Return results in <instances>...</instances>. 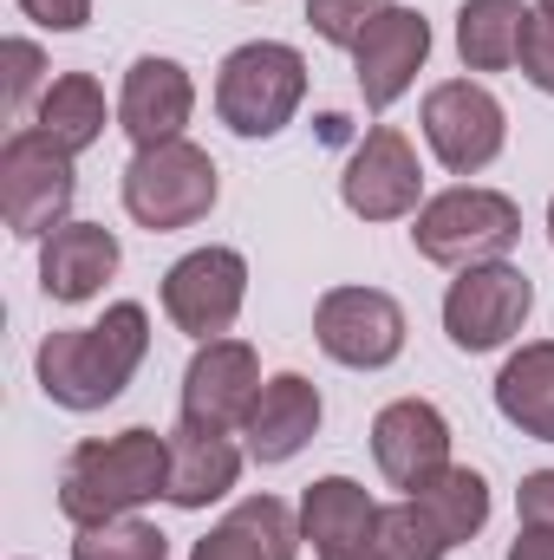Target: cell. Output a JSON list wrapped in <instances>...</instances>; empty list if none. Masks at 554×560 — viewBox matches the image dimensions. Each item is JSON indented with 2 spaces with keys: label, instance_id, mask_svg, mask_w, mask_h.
<instances>
[{
  "label": "cell",
  "instance_id": "484cf974",
  "mask_svg": "<svg viewBox=\"0 0 554 560\" xmlns=\"http://www.w3.org/2000/svg\"><path fill=\"white\" fill-rule=\"evenodd\" d=\"M72 560H170V535L157 522H105V528H79L72 541Z\"/></svg>",
  "mask_w": 554,
  "mask_h": 560
},
{
  "label": "cell",
  "instance_id": "d4e9b609",
  "mask_svg": "<svg viewBox=\"0 0 554 560\" xmlns=\"http://www.w3.org/2000/svg\"><path fill=\"white\" fill-rule=\"evenodd\" d=\"M372 548L379 560H443L450 555V541H443V528L417 509L412 495H399L392 509H379V528H372Z\"/></svg>",
  "mask_w": 554,
  "mask_h": 560
},
{
  "label": "cell",
  "instance_id": "2e32d148",
  "mask_svg": "<svg viewBox=\"0 0 554 560\" xmlns=\"http://www.w3.org/2000/svg\"><path fill=\"white\" fill-rule=\"evenodd\" d=\"M118 261H125V248L105 222H66L39 242V287L59 306H85L92 293H105Z\"/></svg>",
  "mask_w": 554,
  "mask_h": 560
},
{
  "label": "cell",
  "instance_id": "8fae6325",
  "mask_svg": "<svg viewBox=\"0 0 554 560\" xmlns=\"http://www.w3.org/2000/svg\"><path fill=\"white\" fill-rule=\"evenodd\" d=\"M339 202L359 222H405L424 209V170L399 125H372L359 138V150L346 156V176H339Z\"/></svg>",
  "mask_w": 554,
  "mask_h": 560
},
{
  "label": "cell",
  "instance_id": "f1b7e54d",
  "mask_svg": "<svg viewBox=\"0 0 554 560\" xmlns=\"http://www.w3.org/2000/svg\"><path fill=\"white\" fill-rule=\"evenodd\" d=\"M522 79L554 98V20H542V13L529 20V39H522Z\"/></svg>",
  "mask_w": 554,
  "mask_h": 560
},
{
  "label": "cell",
  "instance_id": "52a82bcc",
  "mask_svg": "<svg viewBox=\"0 0 554 560\" xmlns=\"http://www.w3.org/2000/svg\"><path fill=\"white\" fill-rule=\"evenodd\" d=\"M535 313V280L516 261H476L457 268L443 287V332L457 352H503Z\"/></svg>",
  "mask_w": 554,
  "mask_h": 560
},
{
  "label": "cell",
  "instance_id": "4dcf8cb0",
  "mask_svg": "<svg viewBox=\"0 0 554 560\" xmlns=\"http://www.w3.org/2000/svg\"><path fill=\"white\" fill-rule=\"evenodd\" d=\"M516 515H522V528H554V469H529L522 476Z\"/></svg>",
  "mask_w": 554,
  "mask_h": 560
},
{
  "label": "cell",
  "instance_id": "d6a6232c",
  "mask_svg": "<svg viewBox=\"0 0 554 560\" xmlns=\"http://www.w3.org/2000/svg\"><path fill=\"white\" fill-rule=\"evenodd\" d=\"M326 560H379V548H372V535H366L359 548H346V555H326Z\"/></svg>",
  "mask_w": 554,
  "mask_h": 560
},
{
  "label": "cell",
  "instance_id": "cb8c5ba5",
  "mask_svg": "<svg viewBox=\"0 0 554 560\" xmlns=\"http://www.w3.org/2000/svg\"><path fill=\"white\" fill-rule=\"evenodd\" d=\"M412 502L437 522V528H443V541H450V548L476 541V535H483V522H489V482H483L470 463H450L443 476H430Z\"/></svg>",
  "mask_w": 554,
  "mask_h": 560
},
{
  "label": "cell",
  "instance_id": "7a4b0ae2",
  "mask_svg": "<svg viewBox=\"0 0 554 560\" xmlns=\"http://www.w3.org/2000/svg\"><path fill=\"white\" fill-rule=\"evenodd\" d=\"M170 495V430H118V436H85L66 469H59V515L72 528H105L138 515L143 502Z\"/></svg>",
  "mask_w": 554,
  "mask_h": 560
},
{
  "label": "cell",
  "instance_id": "9a60e30c",
  "mask_svg": "<svg viewBox=\"0 0 554 560\" xmlns=\"http://www.w3.org/2000/svg\"><path fill=\"white\" fill-rule=\"evenodd\" d=\"M196 118V79L189 66L163 59V52H143L138 66L125 72V92H118V131L138 143V150H157V143H176Z\"/></svg>",
  "mask_w": 554,
  "mask_h": 560
},
{
  "label": "cell",
  "instance_id": "83f0119b",
  "mask_svg": "<svg viewBox=\"0 0 554 560\" xmlns=\"http://www.w3.org/2000/svg\"><path fill=\"white\" fill-rule=\"evenodd\" d=\"M0 66H7V79H0L7 112H26V98L53 85V79H46V52H39L33 39H7V46H0Z\"/></svg>",
  "mask_w": 554,
  "mask_h": 560
},
{
  "label": "cell",
  "instance_id": "3957f363",
  "mask_svg": "<svg viewBox=\"0 0 554 560\" xmlns=\"http://www.w3.org/2000/svg\"><path fill=\"white\" fill-rule=\"evenodd\" d=\"M516 242H522V209H516V196L483 189V183H457V189L430 196L412 215V248L430 268L509 261Z\"/></svg>",
  "mask_w": 554,
  "mask_h": 560
},
{
  "label": "cell",
  "instance_id": "ac0fdd59",
  "mask_svg": "<svg viewBox=\"0 0 554 560\" xmlns=\"http://www.w3.org/2000/svg\"><path fill=\"white\" fill-rule=\"evenodd\" d=\"M242 456L249 450H235L229 443V430H209V423H189L176 418L170 430V509H209V502H222L235 482H242Z\"/></svg>",
  "mask_w": 554,
  "mask_h": 560
},
{
  "label": "cell",
  "instance_id": "d6986e66",
  "mask_svg": "<svg viewBox=\"0 0 554 560\" xmlns=\"http://www.w3.org/2000/svg\"><path fill=\"white\" fill-rule=\"evenodd\" d=\"M189 560H300V515L280 495H249L189 548Z\"/></svg>",
  "mask_w": 554,
  "mask_h": 560
},
{
  "label": "cell",
  "instance_id": "44dd1931",
  "mask_svg": "<svg viewBox=\"0 0 554 560\" xmlns=\"http://www.w3.org/2000/svg\"><path fill=\"white\" fill-rule=\"evenodd\" d=\"M529 20H535L529 0H463L457 7V59L470 72H509V66H522Z\"/></svg>",
  "mask_w": 554,
  "mask_h": 560
},
{
  "label": "cell",
  "instance_id": "e575fe53",
  "mask_svg": "<svg viewBox=\"0 0 554 560\" xmlns=\"http://www.w3.org/2000/svg\"><path fill=\"white\" fill-rule=\"evenodd\" d=\"M549 242H554V202H549Z\"/></svg>",
  "mask_w": 554,
  "mask_h": 560
},
{
  "label": "cell",
  "instance_id": "30bf717a",
  "mask_svg": "<svg viewBox=\"0 0 554 560\" xmlns=\"http://www.w3.org/2000/svg\"><path fill=\"white\" fill-rule=\"evenodd\" d=\"M242 300H249V261L235 248H189L163 275V319L196 346L229 339V326L242 319Z\"/></svg>",
  "mask_w": 554,
  "mask_h": 560
},
{
  "label": "cell",
  "instance_id": "ba28073f",
  "mask_svg": "<svg viewBox=\"0 0 554 560\" xmlns=\"http://www.w3.org/2000/svg\"><path fill=\"white\" fill-rule=\"evenodd\" d=\"M405 306L385 287H326L313 306V339L346 372H385L405 352Z\"/></svg>",
  "mask_w": 554,
  "mask_h": 560
},
{
  "label": "cell",
  "instance_id": "f546056e",
  "mask_svg": "<svg viewBox=\"0 0 554 560\" xmlns=\"http://www.w3.org/2000/svg\"><path fill=\"white\" fill-rule=\"evenodd\" d=\"M13 7H20V20H33L46 33H79L92 20V0H13Z\"/></svg>",
  "mask_w": 554,
  "mask_h": 560
},
{
  "label": "cell",
  "instance_id": "4fadbf2b",
  "mask_svg": "<svg viewBox=\"0 0 554 560\" xmlns=\"http://www.w3.org/2000/svg\"><path fill=\"white\" fill-rule=\"evenodd\" d=\"M262 359L249 339H203L183 372V418L209 430H242L262 398Z\"/></svg>",
  "mask_w": 554,
  "mask_h": 560
},
{
  "label": "cell",
  "instance_id": "7402d4cb",
  "mask_svg": "<svg viewBox=\"0 0 554 560\" xmlns=\"http://www.w3.org/2000/svg\"><path fill=\"white\" fill-rule=\"evenodd\" d=\"M496 411L522 436L554 443V339H529L522 352H509V365L496 372Z\"/></svg>",
  "mask_w": 554,
  "mask_h": 560
},
{
  "label": "cell",
  "instance_id": "4316f807",
  "mask_svg": "<svg viewBox=\"0 0 554 560\" xmlns=\"http://www.w3.org/2000/svg\"><path fill=\"white\" fill-rule=\"evenodd\" d=\"M385 7H392V0H307V26H313L326 46L353 52L359 33L372 26V13H385Z\"/></svg>",
  "mask_w": 554,
  "mask_h": 560
},
{
  "label": "cell",
  "instance_id": "836d02e7",
  "mask_svg": "<svg viewBox=\"0 0 554 560\" xmlns=\"http://www.w3.org/2000/svg\"><path fill=\"white\" fill-rule=\"evenodd\" d=\"M535 13H542V20H554V0H535Z\"/></svg>",
  "mask_w": 554,
  "mask_h": 560
},
{
  "label": "cell",
  "instance_id": "5b68a950",
  "mask_svg": "<svg viewBox=\"0 0 554 560\" xmlns=\"http://www.w3.org/2000/svg\"><path fill=\"white\" fill-rule=\"evenodd\" d=\"M125 215L150 229V235H170V229H196L216 196H222V176H216V156L203 143L176 138L157 143V150H138L125 163Z\"/></svg>",
  "mask_w": 554,
  "mask_h": 560
},
{
  "label": "cell",
  "instance_id": "603a6c76",
  "mask_svg": "<svg viewBox=\"0 0 554 560\" xmlns=\"http://www.w3.org/2000/svg\"><path fill=\"white\" fill-rule=\"evenodd\" d=\"M33 125L59 143V150L85 156L92 143L105 138V125H112V112H105V85H99L92 72H59V79L39 92V105H33Z\"/></svg>",
  "mask_w": 554,
  "mask_h": 560
},
{
  "label": "cell",
  "instance_id": "6da1fadb",
  "mask_svg": "<svg viewBox=\"0 0 554 560\" xmlns=\"http://www.w3.org/2000/svg\"><path fill=\"white\" fill-rule=\"evenodd\" d=\"M143 352H150V313L138 300H118V306H105L99 326L46 332L33 372H39V392L59 411H105L138 378Z\"/></svg>",
  "mask_w": 554,
  "mask_h": 560
},
{
  "label": "cell",
  "instance_id": "e0dca14e",
  "mask_svg": "<svg viewBox=\"0 0 554 560\" xmlns=\"http://www.w3.org/2000/svg\"><path fill=\"white\" fill-rule=\"evenodd\" d=\"M320 418H326V405H320V385L313 378H300V372H275L268 385H262V398H255V411L242 423V436H249V456L255 463H293L313 436H320Z\"/></svg>",
  "mask_w": 554,
  "mask_h": 560
},
{
  "label": "cell",
  "instance_id": "1f68e13d",
  "mask_svg": "<svg viewBox=\"0 0 554 560\" xmlns=\"http://www.w3.org/2000/svg\"><path fill=\"white\" fill-rule=\"evenodd\" d=\"M503 560H554V528H516Z\"/></svg>",
  "mask_w": 554,
  "mask_h": 560
},
{
  "label": "cell",
  "instance_id": "5bb4252c",
  "mask_svg": "<svg viewBox=\"0 0 554 560\" xmlns=\"http://www.w3.org/2000/svg\"><path fill=\"white\" fill-rule=\"evenodd\" d=\"M372 463H379V476L399 495H417L430 476L450 469V423H443V411L424 405V398H392L372 418Z\"/></svg>",
  "mask_w": 554,
  "mask_h": 560
},
{
  "label": "cell",
  "instance_id": "9c48e42d",
  "mask_svg": "<svg viewBox=\"0 0 554 560\" xmlns=\"http://www.w3.org/2000/svg\"><path fill=\"white\" fill-rule=\"evenodd\" d=\"M424 143L450 176H476L503 156L509 143V112L489 85L476 79H443L424 92Z\"/></svg>",
  "mask_w": 554,
  "mask_h": 560
},
{
  "label": "cell",
  "instance_id": "7c38bea8",
  "mask_svg": "<svg viewBox=\"0 0 554 560\" xmlns=\"http://www.w3.org/2000/svg\"><path fill=\"white\" fill-rule=\"evenodd\" d=\"M424 59H430V20L417 7H399L392 0L385 13H372V26L353 46V79H359L366 112H392L417 85Z\"/></svg>",
  "mask_w": 554,
  "mask_h": 560
},
{
  "label": "cell",
  "instance_id": "ffe728a7",
  "mask_svg": "<svg viewBox=\"0 0 554 560\" xmlns=\"http://www.w3.org/2000/svg\"><path fill=\"white\" fill-rule=\"evenodd\" d=\"M372 528H379V502L366 495V482H353V476L307 482V495H300V541H313L320 560L359 548Z\"/></svg>",
  "mask_w": 554,
  "mask_h": 560
},
{
  "label": "cell",
  "instance_id": "277c9868",
  "mask_svg": "<svg viewBox=\"0 0 554 560\" xmlns=\"http://www.w3.org/2000/svg\"><path fill=\"white\" fill-rule=\"evenodd\" d=\"M307 98V59L287 39H249L216 72V118L235 138H280Z\"/></svg>",
  "mask_w": 554,
  "mask_h": 560
},
{
  "label": "cell",
  "instance_id": "8992f818",
  "mask_svg": "<svg viewBox=\"0 0 554 560\" xmlns=\"http://www.w3.org/2000/svg\"><path fill=\"white\" fill-rule=\"evenodd\" d=\"M72 202H79V156L72 150H59L39 125L0 143V215L20 242H46L53 229H66Z\"/></svg>",
  "mask_w": 554,
  "mask_h": 560
}]
</instances>
